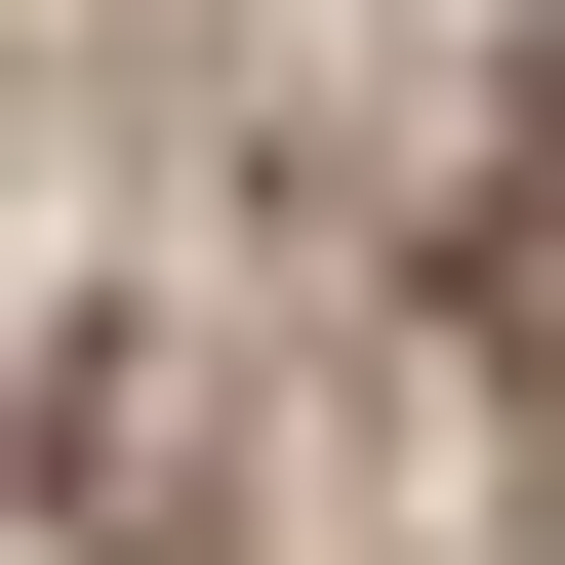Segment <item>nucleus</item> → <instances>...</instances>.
Wrapping results in <instances>:
<instances>
[]
</instances>
